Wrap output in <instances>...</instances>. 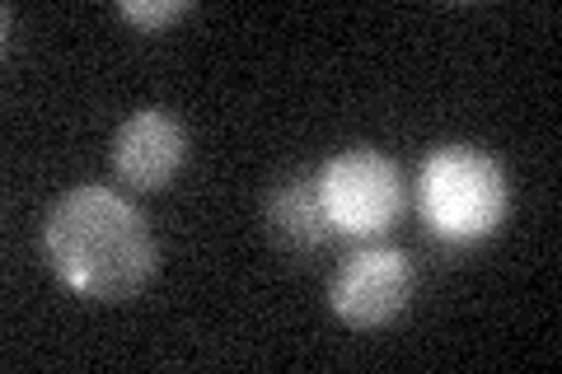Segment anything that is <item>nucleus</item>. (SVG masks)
<instances>
[{"mask_svg": "<svg viewBox=\"0 0 562 374\" xmlns=\"http://www.w3.org/2000/svg\"><path fill=\"white\" fill-rule=\"evenodd\" d=\"M43 253L52 272L94 305H122L150 286L160 248L132 197L80 183L61 192L43 216Z\"/></svg>", "mask_w": 562, "mask_h": 374, "instance_id": "1", "label": "nucleus"}, {"mask_svg": "<svg viewBox=\"0 0 562 374\" xmlns=\"http://www.w3.org/2000/svg\"><path fill=\"white\" fill-rule=\"evenodd\" d=\"M417 211L441 243L473 248L502 229L512 211V183L492 155L473 146H441L417 169Z\"/></svg>", "mask_w": 562, "mask_h": 374, "instance_id": "2", "label": "nucleus"}, {"mask_svg": "<svg viewBox=\"0 0 562 374\" xmlns=\"http://www.w3.org/2000/svg\"><path fill=\"white\" fill-rule=\"evenodd\" d=\"M319 192L333 229L351 239H380L403 216V173L390 155L371 146L333 155L319 169Z\"/></svg>", "mask_w": 562, "mask_h": 374, "instance_id": "3", "label": "nucleus"}, {"mask_svg": "<svg viewBox=\"0 0 562 374\" xmlns=\"http://www.w3.org/2000/svg\"><path fill=\"white\" fill-rule=\"evenodd\" d=\"M413 291L417 276L408 253H398L390 243H371L338 262V272L328 281V305L347 328L375 332L403 318V309L413 305Z\"/></svg>", "mask_w": 562, "mask_h": 374, "instance_id": "4", "label": "nucleus"}, {"mask_svg": "<svg viewBox=\"0 0 562 374\" xmlns=\"http://www.w3.org/2000/svg\"><path fill=\"white\" fill-rule=\"evenodd\" d=\"M113 173L132 192H160L188 165V132L169 109H136L113 132Z\"/></svg>", "mask_w": 562, "mask_h": 374, "instance_id": "5", "label": "nucleus"}, {"mask_svg": "<svg viewBox=\"0 0 562 374\" xmlns=\"http://www.w3.org/2000/svg\"><path fill=\"white\" fill-rule=\"evenodd\" d=\"M262 225L268 239L291 258H314L319 248L333 243V220L324 211V192H319V173L295 169L286 178H277L262 197Z\"/></svg>", "mask_w": 562, "mask_h": 374, "instance_id": "6", "label": "nucleus"}, {"mask_svg": "<svg viewBox=\"0 0 562 374\" xmlns=\"http://www.w3.org/2000/svg\"><path fill=\"white\" fill-rule=\"evenodd\" d=\"M117 14L127 24H136V29H169V24L188 20L192 5H188V0H160V5H146V0H122Z\"/></svg>", "mask_w": 562, "mask_h": 374, "instance_id": "7", "label": "nucleus"}]
</instances>
